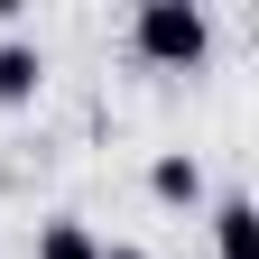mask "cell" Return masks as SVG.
I'll use <instances>...</instances> for the list:
<instances>
[{"mask_svg": "<svg viewBox=\"0 0 259 259\" xmlns=\"http://www.w3.org/2000/svg\"><path fill=\"white\" fill-rule=\"evenodd\" d=\"M139 56H157V65H194V56H204V10H185V0L139 10Z\"/></svg>", "mask_w": 259, "mask_h": 259, "instance_id": "obj_1", "label": "cell"}, {"mask_svg": "<svg viewBox=\"0 0 259 259\" xmlns=\"http://www.w3.org/2000/svg\"><path fill=\"white\" fill-rule=\"evenodd\" d=\"M102 259H139V250H102Z\"/></svg>", "mask_w": 259, "mask_h": 259, "instance_id": "obj_6", "label": "cell"}, {"mask_svg": "<svg viewBox=\"0 0 259 259\" xmlns=\"http://www.w3.org/2000/svg\"><path fill=\"white\" fill-rule=\"evenodd\" d=\"M37 259H102V250H93V232H83V222H47Z\"/></svg>", "mask_w": 259, "mask_h": 259, "instance_id": "obj_5", "label": "cell"}, {"mask_svg": "<svg viewBox=\"0 0 259 259\" xmlns=\"http://www.w3.org/2000/svg\"><path fill=\"white\" fill-rule=\"evenodd\" d=\"M157 194H167V204H194V194H204V167H194V157H157V176H148Z\"/></svg>", "mask_w": 259, "mask_h": 259, "instance_id": "obj_4", "label": "cell"}, {"mask_svg": "<svg viewBox=\"0 0 259 259\" xmlns=\"http://www.w3.org/2000/svg\"><path fill=\"white\" fill-rule=\"evenodd\" d=\"M213 222H222V259H259V213L250 204H222Z\"/></svg>", "mask_w": 259, "mask_h": 259, "instance_id": "obj_3", "label": "cell"}, {"mask_svg": "<svg viewBox=\"0 0 259 259\" xmlns=\"http://www.w3.org/2000/svg\"><path fill=\"white\" fill-rule=\"evenodd\" d=\"M37 74H47V65H37V47H0V102H28V93H37Z\"/></svg>", "mask_w": 259, "mask_h": 259, "instance_id": "obj_2", "label": "cell"}]
</instances>
